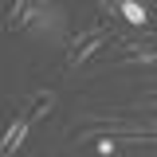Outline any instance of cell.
<instances>
[{"label":"cell","mask_w":157,"mask_h":157,"mask_svg":"<svg viewBox=\"0 0 157 157\" xmlns=\"http://www.w3.org/2000/svg\"><path fill=\"white\" fill-rule=\"evenodd\" d=\"M102 43H106V32H90V36L75 39V51L67 55V67H78L82 59H90V55L98 51V47H102Z\"/></svg>","instance_id":"6da1fadb"},{"label":"cell","mask_w":157,"mask_h":157,"mask_svg":"<svg viewBox=\"0 0 157 157\" xmlns=\"http://www.w3.org/2000/svg\"><path fill=\"white\" fill-rule=\"evenodd\" d=\"M43 12V0H16L8 8V28H28V20Z\"/></svg>","instance_id":"7a4b0ae2"},{"label":"cell","mask_w":157,"mask_h":157,"mask_svg":"<svg viewBox=\"0 0 157 157\" xmlns=\"http://www.w3.org/2000/svg\"><path fill=\"white\" fill-rule=\"evenodd\" d=\"M28 126H32V118L20 114L12 126H8V134H4V141H0V153H16L20 145H24V137H28Z\"/></svg>","instance_id":"3957f363"},{"label":"cell","mask_w":157,"mask_h":157,"mask_svg":"<svg viewBox=\"0 0 157 157\" xmlns=\"http://www.w3.org/2000/svg\"><path fill=\"white\" fill-rule=\"evenodd\" d=\"M118 12L130 20V24H145V16H149L145 4H137V0H118Z\"/></svg>","instance_id":"277c9868"},{"label":"cell","mask_w":157,"mask_h":157,"mask_svg":"<svg viewBox=\"0 0 157 157\" xmlns=\"http://www.w3.org/2000/svg\"><path fill=\"white\" fill-rule=\"evenodd\" d=\"M126 63H157V47H137V43H126Z\"/></svg>","instance_id":"5b68a950"}]
</instances>
